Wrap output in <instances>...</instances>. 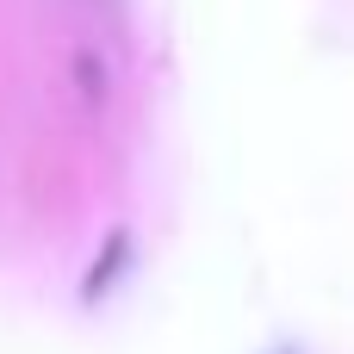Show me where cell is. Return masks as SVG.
I'll return each instance as SVG.
<instances>
[{
  "mask_svg": "<svg viewBox=\"0 0 354 354\" xmlns=\"http://www.w3.org/2000/svg\"><path fill=\"white\" fill-rule=\"evenodd\" d=\"M87 12H100V19H124V0H81Z\"/></svg>",
  "mask_w": 354,
  "mask_h": 354,
  "instance_id": "7a4b0ae2",
  "label": "cell"
},
{
  "mask_svg": "<svg viewBox=\"0 0 354 354\" xmlns=\"http://www.w3.org/2000/svg\"><path fill=\"white\" fill-rule=\"evenodd\" d=\"M118 87H124V68L100 37H68L62 44V100L81 118H106L118 106Z\"/></svg>",
  "mask_w": 354,
  "mask_h": 354,
  "instance_id": "6da1fadb",
  "label": "cell"
}]
</instances>
